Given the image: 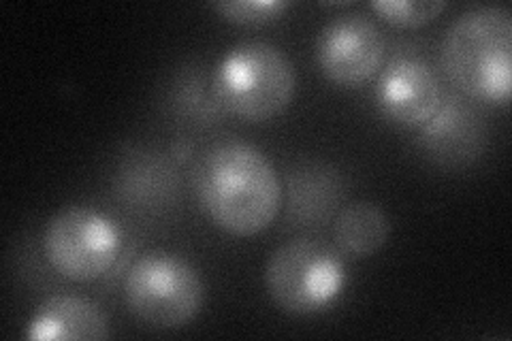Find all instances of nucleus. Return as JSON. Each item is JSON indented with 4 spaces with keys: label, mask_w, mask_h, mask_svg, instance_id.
<instances>
[{
    "label": "nucleus",
    "mask_w": 512,
    "mask_h": 341,
    "mask_svg": "<svg viewBox=\"0 0 512 341\" xmlns=\"http://www.w3.org/2000/svg\"><path fill=\"white\" fill-rule=\"evenodd\" d=\"M372 9L395 26L416 28L434 22L446 9V3L444 0H374Z\"/></svg>",
    "instance_id": "obj_13"
},
{
    "label": "nucleus",
    "mask_w": 512,
    "mask_h": 341,
    "mask_svg": "<svg viewBox=\"0 0 512 341\" xmlns=\"http://www.w3.org/2000/svg\"><path fill=\"white\" fill-rule=\"evenodd\" d=\"M205 301L201 273L171 252L137 258L124 278V303L137 320L154 329H182L197 318Z\"/></svg>",
    "instance_id": "obj_5"
},
{
    "label": "nucleus",
    "mask_w": 512,
    "mask_h": 341,
    "mask_svg": "<svg viewBox=\"0 0 512 341\" xmlns=\"http://www.w3.org/2000/svg\"><path fill=\"white\" fill-rule=\"evenodd\" d=\"M387 41L376 22L361 13L331 20L316 39V62L329 81L357 88L382 71Z\"/></svg>",
    "instance_id": "obj_7"
},
{
    "label": "nucleus",
    "mask_w": 512,
    "mask_h": 341,
    "mask_svg": "<svg viewBox=\"0 0 512 341\" xmlns=\"http://www.w3.org/2000/svg\"><path fill=\"white\" fill-rule=\"evenodd\" d=\"M295 88L297 77L291 60L267 41L233 45L218 60L212 77L214 103L248 122L280 116L293 103Z\"/></svg>",
    "instance_id": "obj_3"
},
{
    "label": "nucleus",
    "mask_w": 512,
    "mask_h": 341,
    "mask_svg": "<svg viewBox=\"0 0 512 341\" xmlns=\"http://www.w3.org/2000/svg\"><path fill=\"white\" fill-rule=\"evenodd\" d=\"M111 335L105 312L90 299L54 295L45 299L28 322L26 337L32 341L107 339Z\"/></svg>",
    "instance_id": "obj_10"
},
{
    "label": "nucleus",
    "mask_w": 512,
    "mask_h": 341,
    "mask_svg": "<svg viewBox=\"0 0 512 341\" xmlns=\"http://www.w3.org/2000/svg\"><path fill=\"white\" fill-rule=\"evenodd\" d=\"M391 235L387 214L370 201L346 205L333 222L335 250L346 258H370Z\"/></svg>",
    "instance_id": "obj_11"
},
{
    "label": "nucleus",
    "mask_w": 512,
    "mask_h": 341,
    "mask_svg": "<svg viewBox=\"0 0 512 341\" xmlns=\"http://www.w3.org/2000/svg\"><path fill=\"white\" fill-rule=\"evenodd\" d=\"M218 15L237 26H261L278 20L288 7L284 0H227L212 5Z\"/></svg>",
    "instance_id": "obj_14"
},
{
    "label": "nucleus",
    "mask_w": 512,
    "mask_h": 341,
    "mask_svg": "<svg viewBox=\"0 0 512 341\" xmlns=\"http://www.w3.org/2000/svg\"><path fill=\"white\" fill-rule=\"evenodd\" d=\"M376 103L395 124L421 128L442 103L440 79L423 58L399 56L380 73Z\"/></svg>",
    "instance_id": "obj_8"
},
{
    "label": "nucleus",
    "mask_w": 512,
    "mask_h": 341,
    "mask_svg": "<svg viewBox=\"0 0 512 341\" xmlns=\"http://www.w3.org/2000/svg\"><path fill=\"white\" fill-rule=\"evenodd\" d=\"M192 188L210 220L237 237L265 231L282 207L274 165L239 139H222L203 150L192 169Z\"/></svg>",
    "instance_id": "obj_1"
},
{
    "label": "nucleus",
    "mask_w": 512,
    "mask_h": 341,
    "mask_svg": "<svg viewBox=\"0 0 512 341\" xmlns=\"http://www.w3.org/2000/svg\"><path fill=\"white\" fill-rule=\"evenodd\" d=\"M485 139L487 131L480 113L459 99H448L421 126L419 145L440 167L459 169L480 156Z\"/></svg>",
    "instance_id": "obj_9"
},
{
    "label": "nucleus",
    "mask_w": 512,
    "mask_h": 341,
    "mask_svg": "<svg viewBox=\"0 0 512 341\" xmlns=\"http://www.w3.org/2000/svg\"><path fill=\"white\" fill-rule=\"evenodd\" d=\"M442 67L470 99L508 105L512 92V13L502 5L474 7L448 26Z\"/></svg>",
    "instance_id": "obj_2"
},
{
    "label": "nucleus",
    "mask_w": 512,
    "mask_h": 341,
    "mask_svg": "<svg viewBox=\"0 0 512 341\" xmlns=\"http://www.w3.org/2000/svg\"><path fill=\"white\" fill-rule=\"evenodd\" d=\"M120 248L118 224L94 207H64L43 231L47 263L71 282L101 280L116 265Z\"/></svg>",
    "instance_id": "obj_6"
},
{
    "label": "nucleus",
    "mask_w": 512,
    "mask_h": 341,
    "mask_svg": "<svg viewBox=\"0 0 512 341\" xmlns=\"http://www.w3.org/2000/svg\"><path fill=\"white\" fill-rule=\"evenodd\" d=\"M265 286L271 301L286 314L310 316L329 310L346 286L344 256L316 239L286 241L269 256Z\"/></svg>",
    "instance_id": "obj_4"
},
{
    "label": "nucleus",
    "mask_w": 512,
    "mask_h": 341,
    "mask_svg": "<svg viewBox=\"0 0 512 341\" xmlns=\"http://www.w3.org/2000/svg\"><path fill=\"white\" fill-rule=\"evenodd\" d=\"M288 188H291L288 218L303 224H316L323 218L327 220L342 194L340 175L323 165H308L306 169L295 171L293 177H288Z\"/></svg>",
    "instance_id": "obj_12"
}]
</instances>
